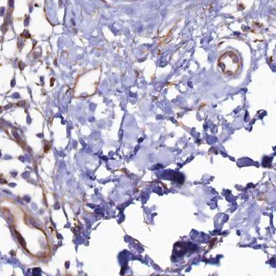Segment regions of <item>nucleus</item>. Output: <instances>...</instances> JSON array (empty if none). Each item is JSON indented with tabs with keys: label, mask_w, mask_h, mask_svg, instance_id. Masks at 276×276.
Segmentation results:
<instances>
[{
	"label": "nucleus",
	"mask_w": 276,
	"mask_h": 276,
	"mask_svg": "<svg viewBox=\"0 0 276 276\" xmlns=\"http://www.w3.org/2000/svg\"><path fill=\"white\" fill-rule=\"evenodd\" d=\"M217 65L223 74L233 76L239 71L241 65L239 55L233 51H227L219 56Z\"/></svg>",
	"instance_id": "nucleus-1"
},
{
	"label": "nucleus",
	"mask_w": 276,
	"mask_h": 276,
	"mask_svg": "<svg viewBox=\"0 0 276 276\" xmlns=\"http://www.w3.org/2000/svg\"><path fill=\"white\" fill-rule=\"evenodd\" d=\"M54 81H55V78H52L51 79V82H50V85H51V87H52V86L53 85V84H54Z\"/></svg>",
	"instance_id": "nucleus-2"
},
{
	"label": "nucleus",
	"mask_w": 276,
	"mask_h": 276,
	"mask_svg": "<svg viewBox=\"0 0 276 276\" xmlns=\"http://www.w3.org/2000/svg\"><path fill=\"white\" fill-rule=\"evenodd\" d=\"M24 103H25V101H21V102H18V105H19V106H22V105H24Z\"/></svg>",
	"instance_id": "nucleus-3"
}]
</instances>
